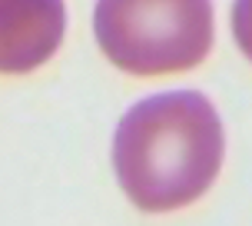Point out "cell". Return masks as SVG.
Instances as JSON below:
<instances>
[{
	"mask_svg": "<svg viewBox=\"0 0 252 226\" xmlns=\"http://www.w3.org/2000/svg\"><path fill=\"white\" fill-rule=\"evenodd\" d=\"M222 156V120L196 90L139 100L113 137L116 183L146 213H169L199 200L213 187Z\"/></svg>",
	"mask_w": 252,
	"mask_h": 226,
	"instance_id": "6da1fadb",
	"label": "cell"
},
{
	"mask_svg": "<svg viewBox=\"0 0 252 226\" xmlns=\"http://www.w3.org/2000/svg\"><path fill=\"white\" fill-rule=\"evenodd\" d=\"M93 30L106 60L126 74H183L213 47V0H96Z\"/></svg>",
	"mask_w": 252,
	"mask_h": 226,
	"instance_id": "7a4b0ae2",
	"label": "cell"
},
{
	"mask_svg": "<svg viewBox=\"0 0 252 226\" xmlns=\"http://www.w3.org/2000/svg\"><path fill=\"white\" fill-rule=\"evenodd\" d=\"M63 30V0H0V74L43 67L57 53Z\"/></svg>",
	"mask_w": 252,
	"mask_h": 226,
	"instance_id": "3957f363",
	"label": "cell"
}]
</instances>
